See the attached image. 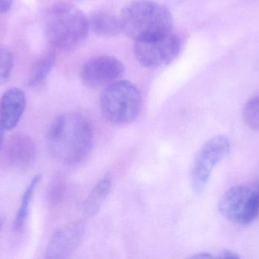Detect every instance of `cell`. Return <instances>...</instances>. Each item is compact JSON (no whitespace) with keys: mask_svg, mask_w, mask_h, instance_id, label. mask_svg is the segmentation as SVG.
<instances>
[{"mask_svg":"<svg viewBox=\"0 0 259 259\" xmlns=\"http://www.w3.org/2000/svg\"><path fill=\"white\" fill-rule=\"evenodd\" d=\"M94 131L90 120L77 113L59 116L48 132L53 155L64 164H76L83 161L91 151Z\"/></svg>","mask_w":259,"mask_h":259,"instance_id":"1","label":"cell"},{"mask_svg":"<svg viewBox=\"0 0 259 259\" xmlns=\"http://www.w3.org/2000/svg\"><path fill=\"white\" fill-rule=\"evenodd\" d=\"M121 31L139 41H149L172 31L173 18L165 6L152 0H134L121 11Z\"/></svg>","mask_w":259,"mask_h":259,"instance_id":"2","label":"cell"},{"mask_svg":"<svg viewBox=\"0 0 259 259\" xmlns=\"http://www.w3.org/2000/svg\"><path fill=\"white\" fill-rule=\"evenodd\" d=\"M46 33L52 46L62 50H71L86 40L89 20L74 5L60 3L52 6L45 18Z\"/></svg>","mask_w":259,"mask_h":259,"instance_id":"3","label":"cell"},{"mask_svg":"<svg viewBox=\"0 0 259 259\" xmlns=\"http://www.w3.org/2000/svg\"><path fill=\"white\" fill-rule=\"evenodd\" d=\"M142 98L137 87L118 80L106 87L100 96V108L106 120L115 124H127L140 115Z\"/></svg>","mask_w":259,"mask_h":259,"instance_id":"4","label":"cell"},{"mask_svg":"<svg viewBox=\"0 0 259 259\" xmlns=\"http://www.w3.org/2000/svg\"><path fill=\"white\" fill-rule=\"evenodd\" d=\"M219 210L223 217L234 223H252L259 216V179L255 183L230 188L221 199Z\"/></svg>","mask_w":259,"mask_h":259,"instance_id":"5","label":"cell"},{"mask_svg":"<svg viewBox=\"0 0 259 259\" xmlns=\"http://www.w3.org/2000/svg\"><path fill=\"white\" fill-rule=\"evenodd\" d=\"M230 152V141L225 135H217L206 141L196 154L192 167V189L196 195L205 190L214 167Z\"/></svg>","mask_w":259,"mask_h":259,"instance_id":"6","label":"cell"},{"mask_svg":"<svg viewBox=\"0 0 259 259\" xmlns=\"http://www.w3.org/2000/svg\"><path fill=\"white\" fill-rule=\"evenodd\" d=\"M181 41L173 31L149 41L136 42L134 56L146 68H159L173 62L181 50Z\"/></svg>","mask_w":259,"mask_h":259,"instance_id":"7","label":"cell"},{"mask_svg":"<svg viewBox=\"0 0 259 259\" xmlns=\"http://www.w3.org/2000/svg\"><path fill=\"white\" fill-rule=\"evenodd\" d=\"M124 73V65L119 59L109 55H100L87 60L80 67L82 83L91 89L106 88L119 80Z\"/></svg>","mask_w":259,"mask_h":259,"instance_id":"8","label":"cell"},{"mask_svg":"<svg viewBox=\"0 0 259 259\" xmlns=\"http://www.w3.org/2000/svg\"><path fill=\"white\" fill-rule=\"evenodd\" d=\"M85 226L83 222L74 221L58 231L50 240L46 258H68L78 248L83 240Z\"/></svg>","mask_w":259,"mask_h":259,"instance_id":"9","label":"cell"},{"mask_svg":"<svg viewBox=\"0 0 259 259\" xmlns=\"http://www.w3.org/2000/svg\"><path fill=\"white\" fill-rule=\"evenodd\" d=\"M35 152L33 140L27 135L20 134L14 135L8 141L3 158L8 165L23 168L34 160Z\"/></svg>","mask_w":259,"mask_h":259,"instance_id":"10","label":"cell"},{"mask_svg":"<svg viewBox=\"0 0 259 259\" xmlns=\"http://www.w3.org/2000/svg\"><path fill=\"white\" fill-rule=\"evenodd\" d=\"M25 105V94L19 88H11L5 93L0 100V122L6 130L16 126Z\"/></svg>","mask_w":259,"mask_h":259,"instance_id":"11","label":"cell"},{"mask_svg":"<svg viewBox=\"0 0 259 259\" xmlns=\"http://www.w3.org/2000/svg\"><path fill=\"white\" fill-rule=\"evenodd\" d=\"M112 190V179L106 176L100 179L91 190L88 197L80 204V210L88 216L93 217L100 211Z\"/></svg>","mask_w":259,"mask_h":259,"instance_id":"12","label":"cell"},{"mask_svg":"<svg viewBox=\"0 0 259 259\" xmlns=\"http://www.w3.org/2000/svg\"><path fill=\"white\" fill-rule=\"evenodd\" d=\"M89 24L93 31L102 38H112L121 31L119 18L106 11H97L93 13Z\"/></svg>","mask_w":259,"mask_h":259,"instance_id":"13","label":"cell"},{"mask_svg":"<svg viewBox=\"0 0 259 259\" xmlns=\"http://www.w3.org/2000/svg\"><path fill=\"white\" fill-rule=\"evenodd\" d=\"M55 62L56 56L51 52L41 56L35 63L30 72L29 85L33 87H39L42 85L51 71Z\"/></svg>","mask_w":259,"mask_h":259,"instance_id":"14","label":"cell"},{"mask_svg":"<svg viewBox=\"0 0 259 259\" xmlns=\"http://www.w3.org/2000/svg\"><path fill=\"white\" fill-rule=\"evenodd\" d=\"M40 180V175L35 176L30 182V185L27 187V190L24 192V195H23L21 206H20L19 210L17 213L13 225L14 231H17V232L21 231L24 224H25L27 215H28L29 205H30L32 198L34 195L35 190H36Z\"/></svg>","mask_w":259,"mask_h":259,"instance_id":"15","label":"cell"},{"mask_svg":"<svg viewBox=\"0 0 259 259\" xmlns=\"http://www.w3.org/2000/svg\"><path fill=\"white\" fill-rule=\"evenodd\" d=\"M243 119L251 129L259 132V94L252 97L245 105Z\"/></svg>","mask_w":259,"mask_h":259,"instance_id":"16","label":"cell"},{"mask_svg":"<svg viewBox=\"0 0 259 259\" xmlns=\"http://www.w3.org/2000/svg\"><path fill=\"white\" fill-rule=\"evenodd\" d=\"M13 63L12 53L8 50H0V85H4L10 79Z\"/></svg>","mask_w":259,"mask_h":259,"instance_id":"17","label":"cell"},{"mask_svg":"<svg viewBox=\"0 0 259 259\" xmlns=\"http://www.w3.org/2000/svg\"><path fill=\"white\" fill-rule=\"evenodd\" d=\"M65 185L62 179H57L53 182L49 191V202L51 205L57 203L64 193Z\"/></svg>","mask_w":259,"mask_h":259,"instance_id":"18","label":"cell"},{"mask_svg":"<svg viewBox=\"0 0 259 259\" xmlns=\"http://www.w3.org/2000/svg\"><path fill=\"white\" fill-rule=\"evenodd\" d=\"M15 0H0V13L9 12Z\"/></svg>","mask_w":259,"mask_h":259,"instance_id":"19","label":"cell"},{"mask_svg":"<svg viewBox=\"0 0 259 259\" xmlns=\"http://www.w3.org/2000/svg\"><path fill=\"white\" fill-rule=\"evenodd\" d=\"M217 258H240V257L239 256L237 252H234L232 250H226L224 251V252H221L219 253V255H218Z\"/></svg>","mask_w":259,"mask_h":259,"instance_id":"20","label":"cell"},{"mask_svg":"<svg viewBox=\"0 0 259 259\" xmlns=\"http://www.w3.org/2000/svg\"><path fill=\"white\" fill-rule=\"evenodd\" d=\"M193 258H211L213 255L208 252H201V253L196 254V255L192 256Z\"/></svg>","mask_w":259,"mask_h":259,"instance_id":"21","label":"cell"},{"mask_svg":"<svg viewBox=\"0 0 259 259\" xmlns=\"http://www.w3.org/2000/svg\"><path fill=\"white\" fill-rule=\"evenodd\" d=\"M4 130H6V129H4V127H3V125H2L1 122H0V149H1L2 145H3Z\"/></svg>","mask_w":259,"mask_h":259,"instance_id":"22","label":"cell"},{"mask_svg":"<svg viewBox=\"0 0 259 259\" xmlns=\"http://www.w3.org/2000/svg\"><path fill=\"white\" fill-rule=\"evenodd\" d=\"M3 220L0 219V230H1L2 227H3Z\"/></svg>","mask_w":259,"mask_h":259,"instance_id":"23","label":"cell"},{"mask_svg":"<svg viewBox=\"0 0 259 259\" xmlns=\"http://www.w3.org/2000/svg\"><path fill=\"white\" fill-rule=\"evenodd\" d=\"M175 1H178V0H175Z\"/></svg>","mask_w":259,"mask_h":259,"instance_id":"24","label":"cell"}]
</instances>
